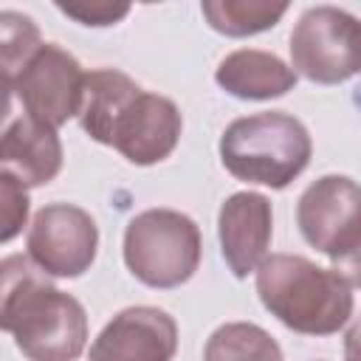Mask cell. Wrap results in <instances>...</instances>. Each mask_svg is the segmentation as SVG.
<instances>
[{
	"instance_id": "1",
	"label": "cell",
	"mask_w": 361,
	"mask_h": 361,
	"mask_svg": "<svg viewBox=\"0 0 361 361\" xmlns=\"http://www.w3.org/2000/svg\"><path fill=\"white\" fill-rule=\"evenodd\" d=\"M0 324L28 361H76L87 341V313L79 299L54 288L31 257L0 265Z\"/></svg>"
},
{
	"instance_id": "2",
	"label": "cell",
	"mask_w": 361,
	"mask_h": 361,
	"mask_svg": "<svg viewBox=\"0 0 361 361\" xmlns=\"http://www.w3.org/2000/svg\"><path fill=\"white\" fill-rule=\"evenodd\" d=\"M257 293L271 316L302 336L338 333L353 316V285L299 254H271L257 268Z\"/></svg>"
},
{
	"instance_id": "3",
	"label": "cell",
	"mask_w": 361,
	"mask_h": 361,
	"mask_svg": "<svg viewBox=\"0 0 361 361\" xmlns=\"http://www.w3.org/2000/svg\"><path fill=\"white\" fill-rule=\"evenodd\" d=\"M307 127L285 113L265 110L234 118L220 135V161L243 183L285 189L310 164Z\"/></svg>"
},
{
	"instance_id": "4",
	"label": "cell",
	"mask_w": 361,
	"mask_h": 361,
	"mask_svg": "<svg viewBox=\"0 0 361 361\" xmlns=\"http://www.w3.org/2000/svg\"><path fill=\"white\" fill-rule=\"evenodd\" d=\"M200 228L175 209H147L124 228V262L149 288H178L200 265Z\"/></svg>"
},
{
	"instance_id": "5",
	"label": "cell",
	"mask_w": 361,
	"mask_h": 361,
	"mask_svg": "<svg viewBox=\"0 0 361 361\" xmlns=\"http://www.w3.org/2000/svg\"><path fill=\"white\" fill-rule=\"evenodd\" d=\"M290 68L319 85L361 73V20L336 6L307 8L290 34Z\"/></svg>"
},
{
	"instance_id": "6",
	"label": "cell",
	"mask_w": 361,
	"mask_h": 361,
	"mask_svg": "<svg viewBox=\"0 0 361 361\" xmlns=\"http://www.w3.org/2000/svg\"><path fill=\"white\" fill-rule=\"evenodd\" d=\"M85 82L87 73L82 71L76 56L54 42H42V48L6 87L20 99L28 118L56 130L68 118L79 116L85 102Z\"/></svg>"
},
{
	"instance_id": "7",
	"label": "cell",
	"mask_w": 361,
	"mask_h": 361,
	"mask_svg": "<svg viewBox=\"0 0 361 361\" xmlns=\"http://www.w3.org/2000/svg\"><path fill=\"white\" fill-rule=\"evenodd\" d=\"M296 223L307 245L338 262L361 243V186L347 175L313 180L296 203Z\"/></svg>"
},
{
	"instance_id": "8",
	"label": "cell",
	"mask_w": 361,
	"mask_h": 361,
	"mask_svg": "<svg viewBox=\"0 0 361 361\" xmlns=\"http://www.w3.org/2000/svg\"><path fill=\"white\" fill-rule=\"evenodd\" d=\"M28 257L48 276H82L99 248L96 220L73 203H48L34 214L28 228Z\"/></svg>"
},
{
	"instance_id": "9",
	"label": "cell",
	"mask_w": 361,
	"mask_h": 361,
	"mask_svg": "<svg viewBox=\"0 0 361 361\" xmlns=\"http://www.w3.org/2000/svg\"><path fill=\"white\" fill-rule=\"evenodd\" d=\"M180 130L183 118L172 99L138 90L116 113L104 147H113L135 166H152L172 155Z\"/></svg>"
},
{
	"instance_id": "10",
	"label": "cell",
	"mask_w": 361,
	"mask_h": 361,
	"mask_svg": "<svg viewBox=\"0 0 361 361\" xmlns=\"http://www.w3.org/2000/svg\"><path fill=\"white\" fill-rule=\"evenodd\" d=\"M178 350L175 319L149 305L116 313L93 338L87 361H172Z\"/></svg>"
},
{
	"instance_id": "11",
	"label": "cell",
	"mask_w": 361,
	"mask_h": 361,
	"mask_svg": "<svg viewBox=\"0 0 361 361\" xmlns=\"http://www.w3.org/2000/svg\"><path fill=\"white\" fill-rule=\"evenodd\" d=\"M217 234L223 259L231 268V274L237 279L257 274V268L268 257L274 234L271 200L259 192H237L226 197L217 214Z\"/></svg>"
},
{
	"instance_id": "12",
	"label": "cell",
	"mask_w": 361,
	"mask_h": 361,
	"mask_svg": "<svg viewBox=\"0 0 361 361\" xmlns=\"http://www.w3.org/2000/svg\"><path fill=\"white\" fill-rule=\"evenodd\" d=\"M0 164L3 172L17 178L23 186L51 183L62 169V144L56 130L28 116L11 121L3 130Z\"/></svg>"
},
{
	"instance_id": "13",
	"label": "cell",
	"mask_w": 361,
	"mask_h": 361,
	"mask_svg": "<svg viewBox=\"0 0 361 361\" xmlns=\"http://www.w3.org/2000/svg\"><path fill=\"white\" fill-rule=\"evenodd\" d=\"M214 79L226 93L237 99L265 102V99H279L288 90H293L296 71L288 68L276 54L257 51V48H240L217 65Z\"/></svg>"
},
{
	"instance_id": "14",
	"label": "cell",
	"mask_w": 361,
	"mask_h": 361,
	"mask_svg": "<svg viewBox=\"0 0 361 361\" xmlns=\"http://www.w3.org/2000/svg\"><path fill=\"white\" fill-rule=\"evenodd\" d=\"M138 90L141 87L127 73H121L116 68L90 71L87 73V82H85V102H82V110H79L82 130L93 141L104 144L107 130H110V121L124 107V102L133 93H138Z\"/></svg>"
},
{
	"instance_id": "15",
	"label": "cell",
	"mask_w": 361,
	"mask_h": 361,
	"mask_svg": "<svg viewBox=\"0 0 361 361\" xmlns=\"http://www.w3.org/2000/svg\"><path fill=\"white\" fill-rule=\"evenodd\" d=\"M203 361H282V350L259 324L226 322L209 336Z\"/></svg>"
},
{
	"instance_id": "16",
	"label": "cell",
	"mask_w": 361,
	"mask_h": 361,
	"mask_svg": "<svg viewBox=\"0 0 361 361\" xmlns=\"http://www.w3.org/2000/svg\"><path fill=\"white\" fill-rule=\"evenodd\" d=\"M209 25L226 37H251L268 31L288 11V3L265 0H206L200 6Z\"/></svg>"
},
{
	"instance_id": "17",
	"label": "cell",
	"mask_w": 361,
	"mask_h": 361,
	"mask_svg": "<svg viewBox=\"0 0 361 361\" xmlns=\"http://www.w3.org/2000/svg\"><path fill=\"white\" fill-rule=\"evenodd\" d=\"M42 48L37 25L17 14V11H3L0 14V51H3V82L8 85L25 62Z\"/></svg>"
},
{
	"instance_id": "18",
	"label": "cell",
	"mask_w": 361,
	"mask_h": 361,
	"mask_svg": "<svg viewBox=\"0 0 361 361\" xmlns=\"http://www.w3.org/2000/svg\"><path fill=\"white\" fill-rule=\"evenodd\" d=\"M0 220H3V228H0V240L8 243L20 234V228L25 226L28 220V195H25V186L11 178L8 172H0Z\"/></svg>"
},
{
	"instance_id": "19",
	"label": "cell",
	"mask_w": 361,
	"mask_h": 361,
	"mask_svg": "<svg viewBox=\"0 0 361 361\" xmlns=\"http://www.w3.org/2000/svg\"><path fill=\"white\" fill-rule=\"evenodd\" d=\"M56 8L73 20H79L82 25H113L118 23L121 17H127L130 6L121 3H104V0H96V3H56Z\"/></svg>"
},
{
	"instance_id": "20",
	"label": "cell",
	"mask_w": 361,
	"mask_h": 361,
	"mask_svg": "<svg viewBox=\"0 0 361 361\" xmlns=\"http://www.w3.org/2000/svg\"><path fill=\"white\" fill-rule=\"evenodd\" d=\"M333 268H336L353 288H361V243H358L347 257H341L338 262H333Z\"/></svg>"
},
{
	"instance_id": "21",
	"label": "cell",
	"mask_w": 361,
	"mask_h": 361,
	"mask_svg": "<svg viewBox=\"0 0 361 361\" xmlns=\"http://www.w3.org/2000/svg\"><path fill=\"white\" fill-rule=\"evenodd\" d=\"M344 361H361V316L350 324L344 336Z\"/></svg>"
}]
</instances>
